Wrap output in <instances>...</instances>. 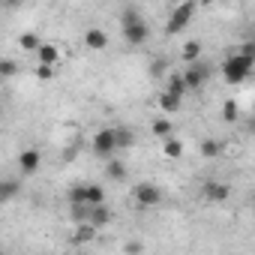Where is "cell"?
Returning <instances> with one entry per match:
<instances>
[{"instance_id":"cell-1","label":"cell","mask_w":255,"mask_h":255,"mask_svg":"<svg viewBox=\"0 0 255 255\" xmlns=\"http://www.w3.org/2000/svg\"><path fill=\"white\" fill-rule=\"evenodd\" d=\"M120 27H123V39L129 42V45H141V42H147V36H150V27L144 24V18H141L138 9H123Z\"/></svg>"},{"instance_id":"cell-2","label":"cell","mask_w":255,"mask_h":255,"mask_svg":"<svg viewBox=\"0 0 255 255\" xmlns=\"http://www.w3.org/2000/svg\"><path fill=\"white\" fill-rule=\"evenodd\" d=\"M252 63H255V57L231 54V57L222 63V75H225V81H228V84H240V81H246L249 72H252Z\"/></svg>"},{"instance_id":"cell-3","label":"cell","mask_w":255,"mask_h":255,"mask_svg":"<svg viewBox=\"0 0 255 255\" xmlns=\"http://www.w3.org/2000/svg\"><path fill=\"white\" fill-rule=\"evenodd\" d=\"M192 15H195V0H183V3H180L174 12H171L165 33H168V36H177V33H183V30H186V24L192 21Z\"/></svg>"},{"instance_id":"cell-4","label":"cell","mask_w":255,"mask_h":255,"mask_svg":"<svg viewBox=\"0 0 255 255\" xmlns=\"http://www.w3.org/2000/svg\"><path fill=\"white\" fill-rule=\"evenodd\" d=\"M207 78H210V63H204V60H192V63L186 66V72H183L186 90H198Z\"/></svg>"},{"instance_id":"cell-5","label":"cell","mask_w":255,"mask_h":255,"mask_svg":"<svg viewBox=\"0 0 255 255\" xmlns=\"http://www.w3.org/2000/svg\"><path fill=\"white\" fill-rule=\"evenodd\" d=\"M135 201H138V207H156L159 201H162V189L156 186V183H135Z\"/></svg>"},{"instance_id":"cell-6","label":"cell","mask_w":255,"mask_h":255,"mask_svg":"<svg viewBox=\"0 0 255 255\" xmlns=\"http://www.w3.org/2000/svg\"><path fill=\"white\" fill-rule=\"evenodd\" d=\"M117 150V132L114 129H99L93 135V153L96 156H111Z\"/></svg>"},{"instance_id":"cell-7","label":"cell","mask_w":255,"mask_h":255,"mask_svg":"<svg viewBox=\"0 0 255 255\" xmlns=\"http://www.w3.org/2000/svg\"><path fill=\"white\" fill-rule=\"evenodd\" d=\"M39 162H42V156H39L36 147H27V150L18 153V168H21V174H36V171H39Z\"/></svg>"},{"instance_id":"cell-8","label":"cell","mask_w":255,"mask_h":255,"mask_svg":"<svg viewBox=\"0 0 255 255\" xmlns=\"http://www.w3.org/2000/svg\"><path fill=\"white\" fill-rule=\"evenodd\" d=\"M111 219H114V213H111V207H105V201H102V204H90V213H87V222H90V225L102 228V225H108Z\"/></svg>"},{"instance_id":"cell-9","label":"cell","mask_w":255,"mask_h":255,"mask_svg":"<svg viewBox=\"0 0 255 255\" xmlns=\"http://www.w3.org/2000/svg\"><path fill=\"white\" fill-rule=\"evenodd\" d=\"M84 45L93 48V51H102V48L108 45V33L99 30V27H87V33H84Z\"/></svg>"},{"instance_id":"cell-10","label":"cell","mask_w":255,"mask_h":255,"mask_svg":"<svg viewBox=\"0 0 255 255\" xmlns=\"http://www.w3.org/2000/svg\"><path fill=\"white\" fill-rule=\"evenodd\" d=\"M228 195H231V189L225 183H216V180H207L204 183V198L207 201H225Z\"/></svg>"},{"instance_id":"cell-11","label":"cell","mask_w":255,"mask_h":255,"mask_svg":"<svg viewBox=\"0 0 255 255\" xmlns=\"http://www.w3.org/2000/svg\"><path fill=\"white\" fill-rule=\"evenodd\" d=\"M18 192H21V183H18V180H12V177H3V180H0V204L12 201Z\"/></svg>"},{"instance_id":"cell-12","label":"cell","mask_w":255,"mask_h":255,"mask_svg":"<svg viewBox=\"0 0 255 255\" xmlns=\"http://www.w3.org/2000/svg\"><path fill=\"white\" fill-rule=\"evenodd\" d=\"M36 57H39V63H48V66H54V63H57V57H60V51H57L51 42H39V48H36Z\"/></svg>"},{"instance_id":"cell-13","label":"cell","mask_w":255,"mask_h":255,"mask_svg":"<svg viewBox=\"0 0 255 255\" xmlns=\"http://www.w3.org/2000/svg\"><path fill=\"white\" fill-rule=\"evenodd\" d=\"M96 225H90V222H78V228H75V234H72V240L75 243H90L93 237H96Z\"/></svg>"},{"instance_id":"cell-14","label":"cell","mask_w":255,"mask_h":255,"mask_svg":"<svg viewBox=\"0 0 255 255\" xmlns=\"http://www.w3.org/2000/svg\"><path fill=\"white\" fill-rule=\"evenodd\" d=\"M180 105H183V96L168 93V90H162V93H159V108H162V111H177Z\"/></svg>"},{"instance_id":"cell-15","label":"cell","mask_w":255,"mask_h":255,"mask_svg":"<svg viewBox=\"0 0 255 255\" xmlns=\"http://www.w3.org/2000/svg\"><path fill=\"white\" fill-rule=\"evenodd\" d=\"M222 120H225V123H237V120H240V108H237L234 99H228V102L222 105Z\"/></svg>"},{"instance_id":"cell-16","label":"cell","mask_w":255,"mask_h":255,"mask_svg":"<svg viewBox=\"0 0 255 255\" xmlns=\"http://www.w3.org/2000/svg\"><path fill=\"white\" fill-rule=\"evenodd\" d=\"M165 156L168 159H180L183 156V141H177V138H165Z\"/></svg>"},{"instance_id":"cell-17","label":"cell","mask_w":255,"mask_h":255,"mask_svg":"<svg viewBox=\"0 0 255 255\" xmlns=\"http://www.w3.org/2000/svg\"><path fill=\"white\" fill-rule=\"evenodd\" d=\"M69 204H87V183H78L69 189Z\"/></svg>"},{"instance_id":"cell-18","label":"cell","mask_w":255,"mask_h":255,"mask_svg":"<svg viewBox=\"0 0 255 255\" xmlns=\"http://www.w3.org/2000/svg\"><path fill=\"white\" fill-rule=\"evenodd\" d=\"M105 171H108V177H111V180H123V177H126V165H123L120 159H111Z\"/></svg>"},{"instance_id":"cell-19","label":"cell","mask_w":255,"mask_h":255,"mask_svg":"<svg viewBox=\"0 0 255 255\" xmlns=\"http://www.w3.org/2000/svg\"><path fill=\"white\" fill-rule=\"evenodd\" d=\"M105 201V189L96 183H87V204H102Z\"/></svg>"},{"instance_id":"cell-20","label":"cell","mask_w":255,"mask_h":255,"mask_svg":"<svg viewBox=\"0 0 255 255\" xmlns=\"http://www.w3.org/2000/svg\"><path fill=\"white\" fill-rule=\"evenodd\" d=\"M171 129H174V126H171L165 117L153 120V135H159V138H168V135H171Z\"/></svg>"},{"instance_id":"cell-21","label":"cell","mask_w":255,"mask_h":255,"mask_svg":"<svg viewBox=\"0 0 255 255\" xmlns=\"http://www.w3.org/2000/svg\"><path fill=\"white\" fill-rule=\"evenodd\" d=\"M201 57V45L198 42H186L183 45V63H192V60H198Z\"/></svg>"},{"instance_id":"cell-22","label":"cell","mask_w":255,"mask_h":255,"mask_svg":"<svg viewBox=\"0 0 255 255\" xmlns=\"http://www.w3.org/2000/svg\"><path fill=\"white\" fill-rule=\"evenodd\" d=\"M18 42H21L24 51H36V48H39V36H36V33H21Z\"/></svg>"},{"instance_id":"cell-23","label":"cell","mask_w":255,"mask_h":255,"mask_svg":"<svg viewBox=\"0 0 255 255\" xmlns=\"http://www.w3.org/2000/svg\"><path fill=\"white\" fill-rule=\"evenodd\" d=\"M168 93H177V96H183L186 93V84H183V75H171L168 78V87H165Z\"/></svg>"},{"instance_id":"cell-24","label":"cell","mask_w":255,"mask_h":255,"mask_svg":"<svg viewBox=\"0 0 255 255\" xmlns=\"http://www.w3.org/2000/svg\"><path fill=\"white\" fill-rule=\"evenodd\" d=\"M18 63L15 60H0V75H3V78H9V75H18Z\"/></svg>"},{"instance_id":"cell-25","label":"cell","mask_w":255,"mask_h":255,"mask_svg":"<svg viewBox=\"0 0 255 255\" xmlns=\"http://www.w3.org/2000/svg\"><path fill=\"white\" fill-rule=\"evenodd\" d=\"M87 213H90V204H72V219L75 222H87Z\"/></svg>"},{"instance_id":"cell-26","label":"cell","mask_w":255,"mask_h":255,"mask_svg":"<svg viewBox=\"0 0 255 255\" xmlns=\"http://www.w3.org/2000/svg\"><path fill=\"white\" fill-rule=\"evenodd\" d=\"M117 132V147H129L132 144V132L129 129H114Z\"/></svg>"},{"instance_id":"cell-27","label":"cell","mask_w":255,"mask_h":255,"mask_svg":"<svg viewBox=\"0 0 255 255\" xmlns=\"http://www.w3.org/2000/svg\"><path fill=\"white\" fill-rule=\"evenodd\" d=\"M165 66H168V60H165V57H156V60L150 63V75H153V78H159V75L165 72Z\"/></svg>"},{"instance_id":"cell-28","label":"cell","mask_w":255,"mask_h":255,"mask_svg":"<svg viewBox=\"0 0 255 255\" xmlns=\"http://www.w3.org/2000/svg\"><path fill=\"white\" fill-rule=\"evenodd\" d=\"M51 75H54V66H48V63H39V66H36V78H39V81H48Z\"/></svg>"},{"instance_id":"cell-29","label":"cell","mask_w":255,"mask_h":255,"mask_svg":"<svg viewBox=\"0 0 255 255\" xmlns=\"http://www.w3.org/2000/svg\"><path fill=\"white\" fill-rule=\"evenodd\" d=\"M201 153H204L207 159H213V156L219 153V144H216V141H204V144H201Z\"/></svg>"},{"instance_id":"cell-30","label":"cell","mask_w":255,"mask_h":255,"mask_svg":"<svg viewBox=\"0 0 255 255\" xmlns=\"http://www.w3.org/2000/svg\"><path fill=\"white\" fill-rule=\"evenodd\" d=\"M240 54H246V57H255V42H246V45L240 48Z\"/></svg>"},{"instance_id":"cell-31","label":"cell","mask_w":255,"mask_h":255,"mask_svg":"<svg viewBox=\"0 0 255 255\" xmlns=\"http://www.w3.org/2000/svg\"><path fill=\"white\" fill-rule=\"evenodd\" d=\"M141 249H144L141 243H126V252H141Z\"/></svg>"},{"instance_id":"cell-32","label":"cell","mask_w":255,"mask_h":255,"mask_svg":"<svg viewBox=\"0 0 255 255\" xmlns=\"http://www.w3.org/2000/svg\"><path fill=\"white\" fill-rule=\"evenodd\" d=\"M3 3H6V6H12V9H15V6H21V3H24V0H3Z\"/></svg>"},{"instance_id":"cell-33","label":"cell","mask_w":255,"mask_h":255,"mask_svg":"<svg viewBox=\"0 0 255 255\" xmlns=\"http://www.w3.org/2000/svg\"><path fill=\"white\" fill-rule=\"evenodd\" d=\"M198 3H204V6H210V3H216V0H198Z\"/></svg>"},{"instance_id":"cell-34","label":"cell","mask_w":255,"mask_h":255,"mask_svg":"<svg viewBox=\"0 0 255 255\" xmlns=\"http://www.w3.org/2000/svg\"><path fill=\"white\" fill-rule=\"evenodd\" d=\"M0 3H3V0H0Z\"/></svg>"}]
</instances>
